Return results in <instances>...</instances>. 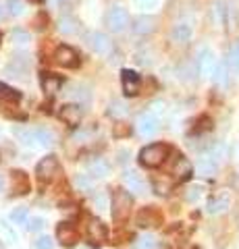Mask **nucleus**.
Instances as JSON below:
<instances>
[{"label": "nucleus", "mask_w": 239, "mask_h": 249, "mask_svg": "<svg viewBox=\"0 0 239 249\" xmlns=\"http://www.w3.org/2000/svg\"><path fill=\"white\" fill-rule=\"evenodd\" d=\"M196 170L204 177H212L219 170V160H214L210 154H202L196 162Z\"/></svg>", "instance_id": "obj_12"}, {"label": "nucleus", "mask_w": 239, "mask_h": 249, "mask_svg": "<svg viewBox=\"0 0 239 249\" xmlns=\"http://www.w3.org/2000/svg\"><path fill=\"white\" fill-rule=\"evenodd\" d=\"M191 173H194V166H191V162L187 158H183V156H177L175 162H173V175H175V178L185 181V178L191 177Z\"/></svg>", "instance_id": "obj_14"}, {"label": "nucleus", "mask_w": 239, "mask_h": 249, "mask_svg": "<svg viewBox=\"0 0 239 249\" xmlns=\"http://www.w3.org/2000/svg\"><path fill=\"white\" fill-rule=\"evenodd\" d=\"M217 58H214V52L210 48H202L198 52V73L202 77H212L214 69H217Z\"/></svg>", "instance_id": "obj_4"}, {"label": "nucleus", "mask_w": 239, "mask_h": 249, "mask_svg": "<svg viewBox=\"0 0 239 249\" xmlns=\"http://www.w3.org/2000/svg\"><path fill=\"white\" fill-rule=\"evenodd\" d=\"M166 154H168V147L165 143L146 145L144 150L140 152V162H142L144 166H148V168H156V166H160L165 162Z\"/></svg>", "instance_id": "obj_1"}, {"label": "nucleus", "mask_w": 239, "mask_h": 249, "mask_svg": "<svg viewBox=\"0 0 239 249\" xmlns=\"http://www.w3.org/2000/svg\"><path fill=\"white\" fill-rule=\"evenodd\" d=\"M121 79H123V91H125L127 96H137V93H140V77H137L135 71L123 69Z\"/></svg>", "instance_id": "obj_9"}, {"label": "nucleus", "mask_w": 239, "mask_h": 249, "mask_svg": "<svg viewBox=\"0 0 239 249\" xmlns=\"http://www.w3.org/2000/svg\"><path fill=\"white\" fill-rule=\"evenodd\" d=\"M67 96L71 98V100H75V104H79V102L83 104V102H88V100H90L88 89H86V88H81V85H73L71 91H69Z\"/></svg>", "instance_id": "obj_26"}, {"label": "nucleus", "mask_w": 239, "mask_h": 249, "mask_svg": "<svg viewBox=\"0 0 239 249\" xmlns=\"http://www.w3.org/2000/svg\"><path fill=\"white\" fill-rule=\"evenodd\" d=\"M27 218H29V214H27L25 208H15L11 212V222L13 224H27Z\"/></svg>", "instance_id": "obj_35"}, {"label": "nucleus", "mask_w": 239, "mask_h": 249, "mask_svg": "<svg viewBox=\"0 0 239 249\" xmlns=\"http://www.w3.org/2000/svg\"><path fill=\"white\" fill-rule=\"evenodd\" d=\"M2 17H4V6L0 4V19H2Z\"/></svg>", "instance_id": "obj_47"}, {"label": "nucleus", "mask_w": 239, "mask_h": 249, "mask_svg": "<svg viewBox=\"0 0 239 249\" xmlns=\"http://www.w3.org/2000/svg\"><path fill=\"white\" fill-rule=\"evenodd\" d=\"M86 170L92 178H102V177L109 175V164H106L102 158H94L86 164Z\"/></svg>", "instance_id": "obj_18"}, {"label": "nucleus", "mask_w": 239, "mask_h": 249, "mask_svg": "<svg viewBox=\"0 0 239 249\" xmlns=\"http://www.w3.org/2000/svg\"><path fill=\"white\" fill-rule=\"evenodd\" d=\"M88 46L96 54H102V56L110 54V48H112L110 40L104 34H100V31H92V34H88Z\"/></svg>", "instance_id": "obj_6"}, {"label": "nucleus", "mask_w": 239, "mask_h": 249, "mask_svg": "<svg viewBox=\"0 0 239 249\" xmlns=\"http://www.w3.org/2000/svg\"><path fill=\"white\" fill-rule=\"evenodd\" d=\"M34 245H36V249H52V245H55V243H52V239L48 235H42V237L36 239Z\"/></svg>", "instance_id": "obj_39"}, {"label": "nucleus", "mask_w": 239, "mask_h": 249, "mask_svg": "<svg viewBox=\"0 0 239 249\" xmlns=\"http://www.w3.org/2000/svg\"><path fill=\"white\" fill-rule=\"evenodd\" d=\"M225 15H227V9L222 2H217V6H214V17H217V23H225Z\"/></svg>", "instance_id": "obj_41"}, {"label": "nucleus", "mask_w": 239, "mask_h": 249, "mask_svg": "<svg viewBox=\"0 0 239 249\" xmlns=\"http://www.w3.org/2000/svg\"><path fill=\"white\" fill-rule=\"evenodd\" d=\"M56 173H58V158L56 156H46V158H42L36 166V175L42 183H50L52 178L56 177Z\"/></svg>", "instance_id": "obj_3"}, {"label": "nucleus", "mask_w": 239, "mask_h": 249, "mask_svg": "<svg viewBox=\"0 0 239 249\" xmlns=\"http://www.w3.org/2000/svg\"><path fill=\"white\" fill-rule=\"evenodd\" d=\"M135 4H137V9H142V11H152V9H156L158 0H135Z\"/></svg>", "instance_id": "obj_42"}, {"label": "nucleus", "mask_w": 239, "mask_h": 249, "mask_svg": "<svg viewBox=\"0 0 239 249\" xmlns=\"http://www.w3.org/2000/svg\"><path fill=\"white\" fill-rule=\"evenodd\" d=\"M191 34H194V29H191L189 23L187 21H179V23H175L173 25L171 37H173V42H177V44H185V42L191 40Z\"/></svg>", "instance_id": "obj_13"}, {"label": "nucleus", "mask_w": 239, "mask_h": 249, "mask_svg": "<svg viewBox=\"0 0 239 249\" xmlns=\"http://www.w3.org/2000/svg\"><path fill=\"white\" fill-rule=\"evenodd\" d=\"M44 218H29L27 220V229L32 231V232H37V231H42L44 229Z\"/></svg>", "instance_id": "obj_40"}, {"label": "nucleus", "mask_w": 239, "mask_h": 249, "mask_svg": "<svg viewBox=\"0 0 239 249\" xmlns=\"http://www.w3.org/2000/svg\"><path fill=\"white\" fill-rule=\"evenodd\" d=\"M19 98L21 96H19L17 89H13V88H9V85L0 83V100H4V102H17Z\"/></svg>", "instance_id": "obj_30"}, {"label": "nucleus", "mask_w": 239, "mask_h": 249, "mask_svg": "<svg viewBox=\"0 0 239 249\" xmlns=\"http://www.w3.org/2000/svg\"><path fill=\"white\" fill-rule=\"evenodd\" d=\"M94 204L98 206V210H106V208H109V197H106L104 193H100V196L94 199Z\"/></svg>", "instance_id": "obj_45"}, {"label": "nucleus", "mask_w": 239, "mask_h": 249, "mask_svg": "<svg viewBox=\"0 0 239 249\" xmlns=\"http://www.w3.org/2000/svg\"><path fill=\"white\" fill-rule=\"evenodd\" d=\"M83 116V110L79 104H65L60 108V119H63L67 124H71V127H77Z\"/></svg>", "instance_id": "obj_11"}, {"label": "nucleus", "mask_w": 239, "mask_h": 249, "mask_svg": "<svg viewBox=\"0 0 239 249\" xmlns=\"http://www.w3.org/2000/svg\"><path fill=\"white\" fill-rule=\"evenodd\" d=\"M114 137H125V135H129V124H125V123H117L114 124Z\"/></svg>", "instance_id": "obj_43"}, {"label": "nucleus", "mask_w": 239, "mask_h": 249, "mask_svg": "<svg viewBox=\"0 0 239 249\" xmlns=\"http://www.w3.org/2000/svg\"><path fill=\"white\" fill-rule=\"evenodd\" d=\"M60 85H63L60 77L52 75V73H44L42 75V89L48 93V96H55V93L60 89Z\"/></svg>", "instance_id": "obj_21"}, {"label": "nucleus", "mask_w": 239, "mask_h": 249, "mask_svg": "<svg viewBox=\"0 0 239 249\" xmlns=\"http://www.w3.org/2000/svg\"><path fill=\"white\" fill-rule=\"evenodd\" d=\"M154 25H156L154 17H150V15H142V17L135 21L133 31H135L137 36H146V34H152V31H154Z\"/></svg>", "instance_id": "obj_22"}, {"label": "nucleus", "mask_w": 239, "mask_h": 249, "mask_svg": "<svg viewBox=\"0 0 239 249\" xmlns=\"http://www.w3.org/2000/svg\"><path fill=\"white\" fill-rule=\"evenodd\" d=\"M231 206V197H229V193H219V196H214L210 197V201H208V214H222L225 210Z\"/></svg>", "instance_id": "obj_16"}, {"label": "nucleus", "mask_w": 239, "mask_h": 249, "mask_svg": "<svg viewBox=\"0 0 239 249\" xmlns=\"http://www.w3.org/2000/svg\"><path fill=\"white\" fill-rule=\"evenodd\" d=\"M229 67L233 71H239V40L229 48Z\"/></svg>", "instance_id": "obj_34"}, {"label": "nucleus", "mask_w": 239, "mask_h": 249, "mask_svg": "<svg viewBox=\"0 0 239 249\" xmlns=\"http://www.w3.org/2000/svg\"><path fill=\"white\" fill-rule=\"evenodd\" d=\"M154 191H156L158 196H166V193L171 191V183H168V181H160V178H156V181H154Z\"/></svg>", "instance_id": "obj_37"}, {"label": "nucleus", "mask_w": 239, "mask_h": 249, "mask_svg": "<svg viewBox=\"0 0 239 249\" xmlns=\"http://www.w3.org/2000/svg\"><path fill=\"white\" fill-rule=\"evenodd\" d=\"M212 79L217 81L219 85H227L229 81V75H227V67L222 65V62H219L217 69H214V73H212Z\"/></svg>", "instance_id": "obj_32"}, {"label": "nucleus", "mask_w": 239, "mask_h": 249, "mask_svg": "<svg viewBox=\"0 0 239 249\" xmlns=\"http://www.w3.org/2000/svg\"><path fill=\"white\" fill-rule=\"evenodd\" d=\"M56 237H58V241L63 243L65 247H73L75 243H77V231H75V227L73 224H69V222H60L58 224V229H56Z\"/></svg>", "instance_id": "obj_10"}, {"label": "nucleus", "mask_w": 239, "mask_h": 249, "mask_svg": "<svg viewBox=\"0 0 239 249\" xmlns=\"http://www.w3.org/2000/svg\"><path fill=\"white\" fill-rule=\"evenodd\" d=\"M73 183H75V187L79 191H90L92 185H94V178H92L90 175H77Z\"/></svg>", "instance_id": "obj_31"}, {"label": "nucleus", "mask_w": 239, "mask_h": 249, "mask_svg": "<svg viewBox=\"0 0 239 249\" xmlns=\"http://www.w3.org/2000/svg\"><path fill=\"white\" fill-rule=\"evenodd\" d=\"M112 116H123V114H125L127 112V108L125 106H123V102H112L110 104V110H109Z\"/></svg>", "instance_id": "obj_44"}, {"label": "nucleus", "mask_w": 239, "mask_h": 249, "mask_svg": "<svg viewBox=\"0 0 239 249\" xmlns=\"http://www.w3.org/2000/svg\"><path fill=\"white\" fill-rule=\"evenodd\" d=\"M88 239L94 243H102L106 239V227L100 220H90L88 224Z\"/></svg>", "instance_id": "obj_20"}, {"label": "nucleus", "mask_w": 239, "mask_h": 249, "mask_svg": "<svg viewBox=\"0 0 239 249\" xmlns=\"http://www.w3.org/2000/svg\"><path fill=\"white\" fill-rule=\"evenodd\" d=\"M137 131H140V135H144V137L156 135V131H158V116L154 112H144L140 119H137Z\"/></svg>", "instance_id": "obj_5"}, {"label": "nucleus", "mask_w": 239, "mask_h": 249, "mask_svg": "<svg viewBox=\"0 0 239 249\" xmlns=\"http://www.w3.org/2000/svg\"><path fill=\"white\" fill-rule=\"evenodd\" d=\"M133 249H156V239L152 235H140L135 239Z\"/></svg>", "instance_id": "obj_29"}, {"label": "nucleus", "mask_w": 239, "mask_h": 249, "mask_svg": "<svg viewBox=\"0 0 239 249\" xmlns=\"http://www.w3.org/2000/svg\"><path fill=\"white\" fill-rule=\"evenodd\" d=\"M13 191L17 193V196H23V193L29 191V178L25 177V173H21V170H15L13 173Z\"/></svg>", "instance_id": "obj_23"}, {"label": "nucleus", "mask_w": 239, "mask_h": 249, "mask_svg": "<svg viewBox=\"0 0 239 249\" xmlns=\"http://www.w3.org/2000/svg\"><path fill=\"white\" fill-rule=\"evenodd\" d=\"M34 2H40V0H34Z\"/></svg>", "instance_id": "obj_49"}, {"label": "nucleus", "mask_w": 239, "mask_h": 249, "mask_svg": "<svg viewBox=\"0 0 239 249\" xmlns=\"http://www.w3.org/2000/svg\"><path fill=\"white\" fill-rule=\"evenodd\" d=\"M36 139H37V145H42V147H50L55 143V135L48 129H36Z\"/></svg>", "instance_id": "obj_27"}, {"label": "nucleus", "mask_w": 239, "mask_h": 249, "mask_svg": "<svg viewBox=\"0 0 239 249\" xmlns=\"http://www.w3.org/2000/svg\"><path fill=\"white\" fill-rule=\"evenodd\" d=\"M123 181H125V185L129 187V191L137 193V196H144L146 193V181L135 173V170H127V173L123 175Z\"/></svg>", "instance_id": "obj_15"}, {"label": "nucleus", "mask_w": 239, "mask_h": 249, "mask_svg": "<svg viewBox=\"0 0 239 249\" xmlns=\"http://www.w3.org/2000/svg\"><path fill=\"white\" fill-rule=\"evenodd\" d=\"M21 58H23V56H15L11 65L6 67V71H9V73H15V77H23V75H25L27 62H25V60H21Z\"/></svg>", "instance_id": "obj_28"}, {"label": "nucleus", "mask_w": 239, "mask_h": 249, "mask_svg": "<svg viewBox=\"0 0 239 249\" xmlns=\"http://www.w3.org/2000/svg\"><path fill=\"white\" fill-rule=\"evenodd\" d=\"M15 137H17L23 145H27V147H37L36 129H29V127H17V129H15Z\"/></svg>", "instance_id": "obj_19"}, {"label": "nucleus", "mask_w": 239, "mask_h": 249, "mask_svg": "<svg viewBox=\"0 0 239 249\" xmlns=\"http://www.w3.org/2000/svg\"><path fill=\"white\" fill-rule=\"evenodd\" d=\"M127 23H129V15L123 6H112L109 11V27L114 31V34H119V31L125 29Z\"/></svg>", "instance_id": "obj_7"}, {"label": "nucleus", "mask_w": 239, "mask_h": 249, "mask_svg": "<svg viewBox=\"0 0 239 249\" xmlns=\"http://www.w3.org/2000/svg\"><path fill=\"white\" fill-rule=\"evenodd\" d=\"M6 9H9L11 15L19 17V15H23V2L21 0H6Z\"/></svg>", "instance_id": "obj_36"}, {"label": "nucleus", "mask_w": 239, "mask_h": 249, "mask_svg": "<svg viewBox=\"0 0 239 249\" xmlns=\"http://www.w3.org/2000/svg\"><path fill=\"white\" fill-rule=\"evenodd\" d=\"M2 189H4V177L0 175V193H2Z\"/></svg>", "instance_id": "obj_46"}, {"label": "nucleus", "mask_w": 239, "mask_h": 249, "mask_svg": "<svg viewBox=\"0 0 239 249\" xmlns=\"http://www.w3.org/2000/svg\"><path fill=\"white\" fill-rule=\"evenodd\" d=\"M58 2H63V4H67V2H71V0H58Z\"/></svg>", "instance_id": "obj_48"}, {"label": "nucleus", "mask_w": 239, "mask_h": 249, "mask_svg": "<svg viewBox=\"0 0 239 249\" xmlns=\"http://www.w3.org/2000/svg\"><path fill=\"white\" fill-rule=\"evenodd\" d=\"M131 206H133V197L131 193L125 191V189H117L112 193V218L117 222L125 220L129 218V212H131Z\"/></svg>", "instance_id": "obj_2"}, {"label": "nucleus", "mask_w": 239, "mask_h": 249, "mask_svg": "<svg viewBox=\"0 0 239 249\" xmlns=\"http://www.w3.org/2000/svg\"><path fill=\"white\" fill-rule=\"evenodd\" d=\"M0 239H2L4 243H9V245H13V243H17L19 241L17 232L13 231V227L6 220H0Z\"/></svg>", "instance_id": "obj_24"}, {"label": "nucleus", "mask_w": 239, "mask_h": 249, "mask_svg": "<svg viewBox=\"0 0 239 249\" xmlns=\"http://www.w3.org/2000/svg\"><path fill=\"white\" fill-rule=\"evenodd\" d=\"M137 224L140 227H156V224H160V214L156 212L154 208H144L140 214H137Z\"/></svg>", "instance_id": "obj_17"}, {"label": "nucleus", "mask_w": 239, "mask_h": 249, "mask_svg": "<svg viewBox=\"0 0 239 249\" xmlns=\"http://www.w3.org/2000/svg\"><path fill=\"white\" fill-rule=\"evenodd\" d=\"M200 196H202V187L194 185V187H189V189H187V193H185V199H187V201H198Z\"/></svg>", "instance_id": "obj_38"}, {"label": "nucleus", "mask_w": 239, "mask_h": 249, "mask_svg": "<svg viewBox=\"0 0 239 249\" xmlns=\"http://www.w3.org/2000/svg\"><path fill=\"white\" fill-rule=\"evenodd\" d=\"M55 58L60 67L65 69H75L77 65H79V56H77V52L73 48H69V46H60V48L56 50Z\"/></svg>", "instance_id": "obj_8"}, {"label": "nucleus", "mask_w": 239, "mask_h": 249, "mask_svg": "<svg viewBox=\"0 0 239 249\" xmlns=\"http://www.w3.org/2000/svg\"><path fill=\"white\" fill-rule=\"evenodd\" d=\"M75 29H77V21L71 17V15H63V17L58 19V31L60 34H75Z\"/></svg>", "instance_id": "obj_25"}, {"label": "nucleus", "mask_w": 239, "mask_h": 249, "mask_svg": "<svg viewBox=\"0 0 239 249\" xmlns=\"http://www.w3.org/2000/svg\"><path fill=\"white\" fill-rule=\"evenodd\" d=\"M11 40H13V44H17V46H27L29 42H32V36H29L27 31L15 29L13 34H11Z\"/></svg>", "instance_id": "obj_33"}]
</instances>
